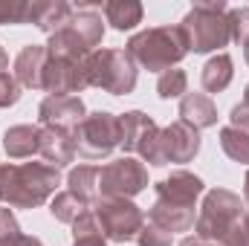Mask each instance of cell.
<instances>
[{"instance_id":"cell-1","label":"cell","mask_w":249,"mask_h":246,"mask_svg":"<svg viewBox=\"0 0 249 246\" xmlns=\"http://www.w3.org/2000/svg\"><path fill=\"white\" fill-rule=\"evenodd\" d=\"M124 53L133 58L136 67L148 72H165L188 55V38L183 26H148L142 32H133L124 44Z\"/></svg>"},{"instance_id":"cell-2","label":"cell","mask_w":249,"mask_h":246,"mask_svg":"<svg viewBox=\"0 0 249 246\" xmlns=\"http://www.w3.org/2000/svg\"><path fill=\"white\" fill-rule=\"evenodd\" d=\"M61 185L58 168L47 162H23L3 165V203L9 209H38L50 197H55Z\"/></svg>"},{"instance_id":"cell-3","label":"cell","mask_w":249,"mask_h":246,"mask_svg":"<svg viewBox=\"0 0 249 246\" xmlns=\"http://www.w3.org/2000/svg\"><path fill=\"white\" fill-rule=\"evenodd\" d=\"M183 32L188 38V53H217L232 41L229 32V6L223 0H209V3H194L180 20Z\"/></svg>"},{"instance_id":"cell-4","label":"cell","mask_w":249,"mask_h":246,"mask_svg":"<svg viewBox=\"0 0 249 246\" xmlns=\"http://www.w3.org/2000/svg\"><path fill=\"white\" fill-rule=\"evenodd\" d=\"M241 220H244V200L229 188H212L203 194L194 220V235L206 244H220Z\"/></svg>"},{"instance_id":"cell-5","label":"cell","mask_w":249,"mask_h":246,"mask_svg":"<svg viewBox=\"0 0 249 246\" xmlns=\"http://www.w3.org/2000/svg\"><path fill=\"white\" fill-rule=\"evenodd\" d=\"M84 78L87 87H99L110 96H127L136 87L139 70L124 50H96L84 61Z\"/></svg>"},{"instance_id":"cell-6","label":"cell","mask_w":249,"mask_h":246,"mask_svg":"<svg viewBox=\"0 0 249 246\" xmlns=\"http://www.w3.org/2000/svg\"><path fill=\"white\" fill-rule=\"evenodd\" d=\"M93 214L110 244H130L145 226V211L122 197H102L93 203Z\"/></svg>"},{"instance_id":"cell-7","label":"cell","mask_w":249,"mask_h":246,"mask_svg":"<svg viewBox=\"0 0 249 246\" xmlns=\"http://www.w3.org/2000/svg\"><path fill=\"white\" fill-rule=\"evenodd\" d=\"M119 116L107 110L87 113L75 130V151L81 159H107L119 148Z\"/></svg>"},{"instance_id":"cell-8","label":"cell","mask_w":249,"mask_h":246,"mask_svg":"<svg viewBox=\"0 0 249 246\" xmlns=\"http://www.w3.org/2000/svg\"><path fill=\"white\" fill-rule=\"evenodd\" d=\"M148 188V168L133 157H119L99 168V200L102 197H122L133 200L139 191Z\"/></svg>"},{"instance_id":"cell-9","label":"cell","mask_w":249,"mask_h":246,"mask_svg":"<svg viewBox=\"0 0 249 246\" xmlns=\"http://www.w3.org/2000/svg\"><path fill=\"white\" fill-rule=\"evenodd\" d=\"M84 116H87V107L81 96H47L38 105L41 127H61V130L75 133L78 124L84 122Z\"/></svg>"},{"instance_id":"cell-10","label":"cell","mask_w":249,"mask_h":246,"mask_svg":"<svg viewBox=\"0 0 249 246\" xmlns=\"http://www.w3.org/2000/svg\"><path fill=\"white\" fill-rule=\"evenodd\" d=\"M87 87L84 78V64L70 61V58H55L50 55L44 67V90L50 96H75Z\"/></svg>"},{"instance_id":"cell-11","label":"cell","mask_w":249,"mask_h":246,"mask_svg":"<svg viewBox=\"0 0 249 246\" xmlns=\"http://www.w3.org/2000/svg\"><path fill=\"white\" fill-rule=\"evenodd\" d=\"M160 142H162V157L165 162H191L200 154V130L186 122H171L168 127H160Z\"/></svg>"},{"instance_id":"cell-12","label":"cell","mask_w":249,"mask_h":246,"mask_svg":"<svg viewBox=\"0 0 249 246\" xmlns=\"http://www.w3.org/2000/svg\"><path fill=\"white\" fill-rule=\"evenodd\" d=\"M154 191H157V200H162V203L194 209L197 206V197L206 194V185H203V180L197 174H191L186 168H177L165 180H160V183L154 185Z\"/></svg>"},{"instance_id":"cell-13","label":"cell","mask_w":249,"mask_h":246,"mask_svg":"<svg viewBox=\"0 0 249 246\" xmlns=\"http://www.w3.org/2000/svg\"><path fill=\"white\" fill-rule=\"evenodd\" d=\"M38 154L44 157L47 165L53 168H67L78 151H75V133L61 130V127H41V139H38Z\"/></svg>"},{"instance_id":"cell-14","label":"cell","mask_w":249,"mask_h":246,"mask_svg":"<svg viewBox=\"0 0 249 246\" xmlns=\"http://www.w3.org/2000/svg\"><path fill=\"white\" fill-rule=\"evenodd\" d=\"M47 58H50L47 44L44 47L41 44H26L18 53L12 75L18 78V84L23 90H44V67H47Z\"/></svg>"},{"instance_id":"cell-15","label":"cell","mask_w":249,"mask_h":246,"mask_svg":"<svg viewBox=\"0 0 249 246\" xmlns=\"http://www.w3.org/2000/svg\"><path fill=\"white\" fill-rule=\"evenodd\" d=\"M72 15H75V6H70L67 0H32L29 3V23H35L47 35H55L58 29H64Z\"/></svg>"},{"instance_id":"cell-16","label":"cell","mask_w":249,"mask_h":246,"mask_svg":"<svg viewBox=\"0 0 249 246\" xmlns=\"http://www.w3.org/2000/svg\"><path fill=\"white\" fill-rule=\"evenodd\" d=\"M180 122L191 124L197 130L214 127L217 124V105L206 93H186L180 99Z\"/></svg>"},{"instance_id":"cell-17","label":"cell","mask_w":249,"mask_h":246,"mask_svg":"<svg viewBox=\"0 0 249 246\" xmlns=\"http://www.w3.org/2000/svg\"><path fill=\"white\" fill-rule=\"evenodd\" d=\"M38 124H12L3 130V151L9 159H29L32 154H38Z\"/></svg>"},{"instance_id":"cell-18","label":"cell","mask_w":249,"mask_h":246,"mask_svg":"<svg viewBox=\"0 0 249 246\" xmlns=\"http://www.w3.org/2000/svg\"><path fill=\"white\" fill-rule=\"evenodd\" d=\"M154 127H157V122L148 113H142V110H127V113H122L119 116V133H122L119 148H122L124 154H136L139 145L148 139V133Z\"/></svg>"},{"instance_id":"cell-19","label":"cell","mask_w":249,"mask_h":246,"mask_svg":"<svg viewBox=\"0 0 249 246\" xmlns=\"http://www.w3.org/2000/svg\"><path fill=\"white\" fill-rule=\"evenodd\" d=\"M148 220H151V223H157L160 229H165V232L177 235V232H188V229H194L197 214H194V209H186V206H171V203L157 200V203L151 206V211H148Z\"/></svg>"},{"instance_id":"cell-20","label":"cell","mask_w":249,"mask_h":246,"mask_svg":"<svg viewBox=\"0 0 249 246\" xmlns=\"http://www.w3.org/2000/svg\"><path fill=\"white\" fill-rule=\"evenodd\" d=\"M67 26L81 38V44H84L90 53H96L99 44L105 41V18H102V12H96V9H84V6H78Z\"/></svg>"},{"instance_id":"cell-21","label":"cell","mask_w":249,"mask_h":246,"mask_svg":"<svg viewBox=\"0 0 249 246\" xmlns=\"http://www.w3.org/2000/svg\"><path fill=\"white\" fill-rule=\"evenodd\" d=\"M235 78V61L229 53H217L212 55L209 61L203 64V72H200V84L206 90V96L212 93H223Z\"/></svg>"},{"instance_id":"cell-22","label":"cell","mask_w":249,"mask_h":246,"mask_svg":"<svg viewBox=\"0 0 249 246\" xmlns=\"http://www.w3.org/2000/svg\"><path fill=\"white\" fill-rule=\"evenodd\" d=\"M145 6L139 0H110L105 3V23H110L116 32H130L142 23Z\"/></svg>"},{"instance_id":"cell-23","label":"cell","mask_w":249,"mask_h":246,"mask_svg":"<svg viewBox=\"0 0 249 246\" xmlns=\"http://www.w3.org/2000/svg\"><path fill=\"white\" fill-rule=\"evenodd\" d=\"M67 191H72L75 197H81L84 203H96L99 200V165H78L70 171L67 177Z\"/></svg>"},{"instance_id":"cell-24","label":"cell","mask_w":249,"mask_h":246,"mask_svg":"<svg viewBox=\"0 0 249 246\" xmlns=\"http://www.w3.org/2000/svg\"><path fill=\"white\" fill-rule=\"evenodd\" d=\"M93 206L90 203H84L81 197H75L72 191H58L53 200H50V214L58 220V223H67V226H72L81 214H87Z\"/></svg>"},{"instance_id":"cell-25","label":"cell","mask_w":249,"mask_h":246,"mask_svg":"<svg viewBox=\"0 0 249 246\" xmlns=\"http://www.w3.org/2000/svg\"><path fill=\"white\" fill-rule=\"evenodd\" d=\"M72 246H110V241L105 238V232L93 214V209L72 223Z\"/></svg>"},{"instance_id":"cell-26","label":"cell","mask_w":249,"mask_h":246,"mask_svg":"<svg viewBox=\"0 0 249 246\" xmlns=\"http://www.w3.org/2000/svg\"><path fill=\"white\" fill-rule=\"evenodd\" d=\"M220 148H223V154L232 159V162H238V165H249V133L244 130H238V127H232V124H226V127H220Z\"/></svg>"},{"instance_id":"cell-27","label":"cell","mask_w":249,"mask_h":246,"mask_svg":"<svg viewBox=\"0 0 249 246\" xmlns=\"http://www.w3.org/2000/svg\"><path fill=\"white\" fill-rule=\"evenodd\" d=\"M188 93V75L186 70H180V67H171V70H165V72H160V78H157V96L160 99H183Z\"/></svg>"},{"instance_id":"cell-28","label":"cell","mask_w":249,"mask_h":246,"mask_svg":"<svg viewBox=\"0 0 249 246\" xmlns=\"http://www.w3.org/2000/svg\"><path fill=\"white\" fill-rule=\"evenodd\" d=\"M29 23V0H0V26Z\"/></svg>"},{"instance_id":"cell-29","label":"cell","mask_w":249,"mask_h":246,"mask_svg":"<svg viewBox=\"0 0 249 246\" xmlns=\"http://www.w3.org/2000/svg\"><path fill=\"white\" fill-rule=\"evenodd\" d=\"M229 32L238 47L249 44V6H235L229 9Z\"/></svg>"},{"instance_id":"cell-30","label":"cell","mask_w":249,"mask_h":246,"mask_svg":"<svg viewBox=\"0 0 249 246\" xmlns=\"http://www.w3.org/2000/svg\"><path fill=\"white\" fill-rule=\"evenodd\" d=\"M148 165H154V168H162V165H168L165 162V157H162V142H160V127H154L151 133H148V139L139 145V151H136Z\"/></svg>"},{"instance_id":"cell-31","label":"cell","mask_w":249,"mask_h":246,"mask_svg":"<svg viewBox=\"0 0 249 246\" xmlns=\"http://www.w3.org/2000/svg\"><path fill=\"white\" fill-rule=\"evenodd\" d=\"M20 223L15 217V211L9 206H0V246H12L20 238Z\"/></svg>"},{"instance_id":"cell-32","label":"cell","mask_w":249,"mask_h":246,"mask_svg":"<svg viewBox=\"0 0 249 246\" xmlns=\"http://www.w3.org/2000/svg\"><path fill=\"white\" fill-rule=\"evenodd\" d=\"M23 96V87L18 84V78L12 72H0V110L3 107H15Z\"/></svg>"},{"instance_id":"cell-33","label":"cell","mask_w":249,"mask_h":246,"mask_svg":"<svg viewBox=\"0 0 249 246\" xmlns=\"http://www.w3.org/2000/svg\"><path fill=\"white\" fill-rule=\"evenodd\" d=\"M171 232H165V229H160L157 223H151V220H145V226H142V232L136 235V244L139 246H171Z\"/></svg>"},{"instance_id":"cell-34","label":"cell","mask_w":249,"mask_h":246,"mask_svg":"<svg viewBox=\"0 0 249 246\" xmlns=\"http://www.w3.org/2000/svg\"><path fill=\"white\" fill-rule=\"evenodd\" d=\"M229 124L238 127V130H244V133H249V84H247V90H244V99L229 110Z\"/></svg>"},{"instance_id":"cell-35","label":"cell","mask_w":249,"mask_h":246,"mask_svg":"<svg viewBox=\"0 0 249 246\" xmlns=\"http://www.w3.org/2000/svg\"><path fill=\"white\" fill-rule=\"evenodd\" d=\"M220 246H249V223H247V214L241 223L232 226V232L220 241Z\"/></svg>"},{"instance_id":"cell-36","label":"cell","mask_w":249,"mask_h":246,"mask_svg":"<svg viewBox=\"0 0 249 246\" xmlns=\"http://www.w3.org/2000/svg\"><path fill=\"white\" fill-rule=\"evenodd\" d=\"M180 246H220V244H206V241H200L197 235H188V238L180 241Z\"/></svg>"},{"instance_id":"cell-37","label":"cell","mask_w":249,"mask_h":246,"mask_svg":"<svg viewBox=\"0 0 249 246\" xmlns=\"http://www.w3.org/2000/svg\"><path fill=\"white\" fill-rule=\"evenodd\" d=\"M12 246H44V244H41L38 238H32V235H20V238H18Z\"/></svg>"},{"instance_id":"cell-38","label":"cell","mask_w":249,"mask_h":246,"mask_svg":"<svg viewBox=\"0 0 249 246\" xmlns=\"http://www.w3.org/2000/svg\"><path fill=\"white\" fill-rule=\"evenodd\" d=\"M244 209H249V171L244 177Z\"/></svg>"},{"instance_id":"cell-39","label":"cell","mask_w":249,"mask_h":246,"mask_svg":"<svg viewBox=\"0 0 249 246\" xmlns=\"http://www.w3.org/2000/svg\"><path fill=\"white\" fill-rule=\"evenodd\" d=\"M9 70V55H6V50L0 47V72H6Z\"/></svg>"},{"instance_id":"cell-40","label":"cell","mask_w":249,"mask_h":246,"mask_svg":"<svg viewBox=\"0 0 249 246\" xmlns=\"http://www.w3.org/2000/svg\"><path fill=\"white\" fill-rule=\"evenodd\" d=\"M0 203H3V165H0Z\"/></svg>"},{"instance_id":"cell-41","label":"cell","mask_w":249,"mask_h":246,"mask_svg":"<svg viewBox=\"0 0 249 246\" xmlns=\"http://www.w3.org/2000/svg\"><path fill=\"white\" fill-rule=\"evenodd\" d=\"M244 58H247V64H249V44L244 47Z\"/></svg>"},{"instance_id":"cell-42","label":"cell","mask_w":249,"mask_h":246,"mask_svg":"<svg viewBox=\"0 0 249 246\" xmlns=\"http://www.w3.org/2000/svg\"><path fill=\"white\" fill-rule=\"evenodd\" d=\"M244 214H247V223H249V209H244Z\"/></svg>"}]
</instances>
